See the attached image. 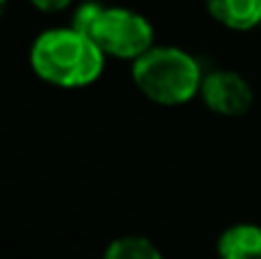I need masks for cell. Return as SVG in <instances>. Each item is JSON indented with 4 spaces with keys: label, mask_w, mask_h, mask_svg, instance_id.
Instances as JSON below:
<instances>
[{
    "label": "cell",
    "mask_w": 261,
    "mask_h": 259,
    "mask_svg": "<svg viewBox=\"0 0 261 259\" xmlns=\"http://www.w3.org/2000/svg\"><path fill=\"white\" fill-rule=\"evenodd\" d=\"M106 58L130 62L153 48V25L147 16L128 7H106L87 32Z\"/></svg>",
    "instance_id": "3957f363"
},
{
    "label": "cell",
    "mask_w": 261,
    "mask_h": 259,
    "mask_svg": "<svg viewBox=\"0 0 261 259\" xmlns=\"http://www.w3.org/2000/svg\"><path fill=\"white\" fill-rule=\"evenodd\" d=\"M28 58L37 78L62 90L92 85L106 69L103 50L71 25L39 32L32 41Z\"/></svg>",
    "instance_id": "6da1fadb"
},
{
    "label": "cell",
    "mask_w": 261,
    "mask_h": 259,
    "mask_svg": "<svg viewBox=\"0 0 261 259\" xmlns=\"http://www.w3.org/2000/svg\"><path fill=\"white\" fill-rule=\"evenodd\" d=\"M213 21L229 30H252L261 25V0H204Z\"/></svg>",
    "instance_id": "8992f818"
},
{
    "label": "cell",
    "mask_w": 261,
    "mask_h": 259,
    "mask_svg": "<svg viewBox=\"0 0 261 259\" xmlns=\"http://www.w3.org/2000/svg\"><path fill=\"white\" fill-rule=\"evenodd\" d=\"M101 259H165L158 246L147 237L140 234H128L119 237L106 248Z\"/></svg>",
    "instance_id": "52a82bcc"
},
{
    "label": "cell",
    "mask_w": 261,
    "mask_h": 259,
    "mask_svg": "<svg viewBox=\"0 0 261 259\" xmlns=\"http://www.w3.org/2000/svg\"><path fill=\"white\" fill-rule=\"evenodd\" d=\"M204 106L220 117H241L252 108V85L234 69H213L204 73L202 90Z\"/></svg>",
    "instance_id": "277c9868"
},
{
    "label": "cell",
    "mask_w": 261,
    "mask_h": 259,
    "mask_svg": "<svg viewBox=\"0 0 261 259\" xmlns=\"http://www.w3.org/2000/svg\"><path fill=\"white\" fill-rule=\"evenodd\" d=\"M130 78L140 94L158 106H184L199 96L202 64L179 46H153L130 64Z\"/></svg>",
    "instance_id": "7a4b0ae2"
},
{
    "label": "cell",
    "mask_w": 261,
    "mask_h": 259,
    "mask_svg": "<svg viewBox=\"0 0 261 259\" xmlns=\"http://www.w3.org/2000/svg\"><path fill=\"white\" fill-rule=\"evenodd\" d=\"M73 0H30V5L35 9L44 14H55V12H64L67 7H71Z\"/></svg>",
    "instance_id": "ba28073f"
},
{
    "label": "cell",
    "mask_w": 261,
    "mask_h": 259,
    "mask_svg": "<svg viewBox=\"0 0 261 259\" xmlns=\"http://www.w3.org/2000/svg\"><path fill=\"white\" fill-rule=\"evenodd\" d=\"M218 259H261V225L234 223L218 237Z\"/></svg>",
    "instance_id": "5b68a950"
}]
</instances>
